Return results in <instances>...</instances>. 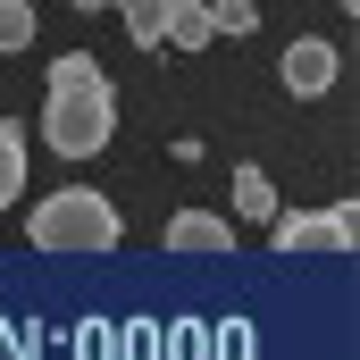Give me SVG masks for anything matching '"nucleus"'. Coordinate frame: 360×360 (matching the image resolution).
Returning a JSON list of instances; mask_svg holds the SVG:
<instances>
[{
    "label": "nucleus",
    "instance_id": "1",
    "mask_svg": "<svg viewBox=\"0 0 360 360\" xmlns=\"http://www.w3.org/2000/svg\"><path fill=\"white\" fill-rule=\"evenodd\" d=\"M109 134H117V92L101 76V59L59 51L51 59V101H42V143L59 160H92V151H109Z\"/></svg>",
    "mask_w": 360,
    "mask_h": 360
},
{
    "label": "nucleus",
    "instance_id": "2",
    "mask_svg": "<svg viewBox=\"0 0 360 360\" xmlns=\"http://www.w3.org/2000/svg\"><path fill=\"white\" fill-rule=\"evenodd\" d=\"M25 235H34V252H117V243H126V218H117L109 193L68 184V193H42V201H34Z\"/></svg>",
    "mask_w": 360,
    "mask_h": 360
},
{
    "label": "nucleus",
    "instance_id": "3",
    "mask_svg": "<svg viewBox=\"0 0 360 360\" xmlns=\"http://www.w3.org/2000/svg\"><path fill=\"white\" fill-rule=\"evenodd\" d=\"M269 235H276V252H352V201H335V210H276Z\"/></svg>",
    "mask_w": 360,
    "mask_h": 360
},
{
    "label": "nucleus",
    "instance_id": "4",
    "mask_svg": "<svg viewBox=\"0 0 360 360\" xmlns=\"http://www.w3.org/2000/svg\"><path fill=\"white\" fill-rule=\"evenodd\" d=\"M335 76H344L335 42H310V34H302V42L285 51V92H293V101H319V92L335 84Z\"/></svg>",
    "mask_w": 360,
    "mask_h": 360
},
{
    "label": "nucleus",
    "instance_id": "5",
    "mask_svg": "<svg viewBox=\"0 0 360 360\" xmlns=\"http://www.w3.org/2000/svg\"><path fill=\"white\" fill-rule=\"evenodd\" d=\"M168 252H201V260H226L235 252V226L218 210H176L168 218Z\"/></svg>",
    "mask_w": 360,
    "mask_h": 360
},
{
    "label": "nucleus",
    "instance_id": "6",
    "mask_svg": "<svg viewBox=\"0 0 360 360\" xmlns=\"http://www.w3.org/2000/svg\"><path fill=\"white\" fill-rule=\"evenodd\" d=\"M160 42H176V51H210V42H218V34H210V0H176Z\"/></svg>",
    "mask_w": 360,
    "mask_h": 360
},
{
    "label": "nucleus",
    "instance_id": "7",
    "mask_svg": "<svg viewBox=\"0 0 360 360\" xmlns=\"http://www.w3.org/2000/svg\"><path fill=\"white\" fill-rule=\"evenodd\" d=\"M168 8H176V0H117V17H126V34H134L143 51H160V34H168Z\"/></svg>",
    "mask_w": 360,
    "mask_h": 360
},
{
    "label": "nucleus",
    "instance_id": "8",
    "mask_svg": "<svg viewBox=\"0 0 360 360\" xmlns=\"http://www.w3.org/2000/svg\"><path fill=\"white\" fill-rule=\"evenodd\" d=\"M25 193V134H17V117H0V210Z\"/></svg>",
    "mask_w": 360,
    "mask_h": 360
},
{
    "label": "nucleus",
    "instance_id": "9",
    "mask_svg": "<svg viewBox=\"0 0 360 360\" xmlns=\"http://www.w3.org/2000/svg\"><path fill=\"white\" fill-rule=\"evenodd\" d=\"M235 210H243V218H276V184H269V168H235Z\"/></svg>",
    "mask_w": 360,
    "mask_h": 360
},
{
    "label": "nucleus",
    "instance_id": "10",
    "mask_svg": "<svg viewBox=\"0 0 360 360\" xmlns=\"http://www.w3.org/2000/svg\"><path fill=\"white\" fill-rule=\"evenodd\" d=\"M210 34H260V0H210Z\"/></svg>",
    "mask_w": 360,
    "mask_h": 360
},
{
    "label": "nucleus",
    "instance_id": "11",
    "mask_svg": "<svg viewBox=\"0 0 360 360\" xmlns=\"http://www.w3.org/2000/svg\"><path fill=\"white\" fill-rule=\"evenodd\" d=\"M34 42V0H0V51H25Z\"/></svg>",
    "mask_w": 360,
    "mask_h": 360
},
{
    "label": "nucleus",
    "instance_id": "12",
    "mask_svg": "<svg viewBox=\"0 0 360 360\" xmlns=\"http://www.w3.org/2000/svg\"><path fill=\"white\" fill-rule=\"evenodd\" d=\"M68 8H84V17H101V8H109V0H68Z\"/></svg>",
    "mask_w": 360,
    "mask_h": 360
}]
</instances>
